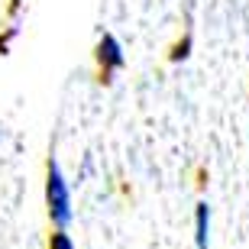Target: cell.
Returning <instances> with one entry per match:
<instances>
[{"instance_id":"6","label":"cell","mask_w":249,"mask_h":249,"mask_svg":"<svg viewBox=\"0 0 249 249\" xmlns=\"http://www.w3.org/2000/svg\"><path fill=\"white\" fill-rule=\"evenodd\" d=\"M13 36H17V26H3V33H0V55L10 52V39Z\"/></svg>"},{"instance_id":"3","label":"cell","mask_w":249,"mask_h":249,"mask_svg":"<svg viewBox=\"0 0 249 249\" xmlns=\"http://www.w3.org/2000/svg\"><path fill=\"white\" fill-rule=\"evenodd\" d=\"M194 246L211 249V207L204 201L194 204Z\"/></svg>"},{"instance_id":"5","label":"cell","mask_w":249,"mask_h":249,"mask_svg":"<svg viewBox=\"0 0 249 249\" xmlns=\"http://www.w3.org/2000/svg\"><path fill=\"white\" fill-rule=\"evenodd\" d=\"M46 249H74V243H71V236H68L65 230H52V227H49Z\"/></svg>"},{"instance_id":"8","label":"cell","mask_w":249,"mask_h":249,"mask_svg":"<svg viewBox=\"0 0 249 249\" xmlns=\"http://www.w3.org/2000/svg\"><path fill=\"white\" fill-rule=\"evenodd\" d=\"M17 13H19V0H10L7 3V19H13Z\"/></svg>"},{"instance_id":"1","label":"cell","mask_w":249,"mask_h":249,"mask_svg":"<svg viewBox=\"0 0 249 249\" xmlns=\"http://www.w3.org/2000/svg\"><path fill=\"white\" fill-rule=\"evenodd\" d=\"M46 213L52 230H68L71 223V191L65 181L62 168L55 162V149H49L46 156Z\"/></svg>"},{"instance_id":"7","label":"cell","mask_w":249,"mask_h":249,"mask_svg":"<svg viewBox=\"0 0 249 249\" xmlns=\"http://www.w3.org/2000/svg\"><path fill=\"white\" fill-rule=\"evenodd\" d=\"M194 188H197V191L207 188V165H197V172H194Z\"/></svg>"},{"instance_id":"2","label":"cell","mask_w":249,"mask_h":249,"mask_svg":"<svg viewBox=\"0 0 249 249\" xmlns=\"http://www.w3.org/2000/svg\"><path fill=\"white\" fill-rule=\"evenodd\" d=\"M123 65H126V58H123V46L117 42V36L104 33V36L97 39V46H94V81L107 88V84L113 81V74L120 71Z\"/></svg>"},{"instance_id":"4","label":"cell","mask_w":249,"mask_h":249,"mask_svg":"<svg viewBox=\"0 0 249 249\" xmlns=\"http://www.w3.org/2000/svg\"><path fill=\"white\" fill-rule=\"evenodd\" d=\"M191 55V33H185V36L181 39H175V42H172V46H168V62L172 65H178V62H185V58Z\"/></svg>"}]
</instances>
